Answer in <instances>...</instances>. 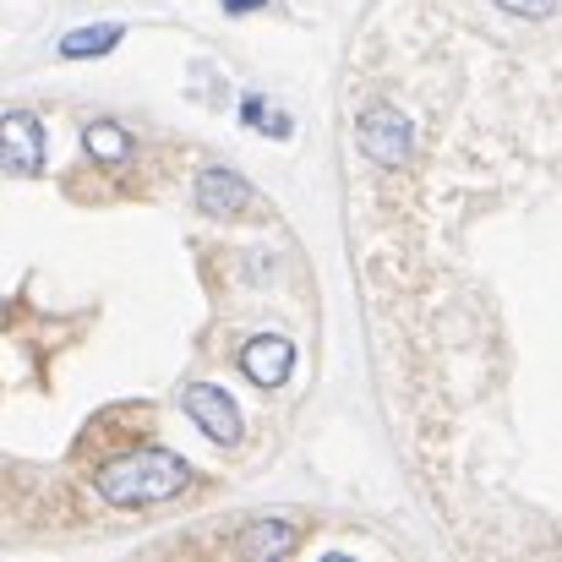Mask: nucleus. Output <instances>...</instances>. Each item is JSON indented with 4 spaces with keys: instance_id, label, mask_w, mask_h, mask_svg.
<instances>
[{
    "instance_id": "obj_1",
    "label": "nucleus",
    "mask_w": 562,
    "mask_h": 562,
    "mask_svg": "<svg viewBox=\"0 0 562 562\" xmlns=\"http://www.w3.org/2000/svg\"><path fill=\"white\" fill-rule=\"evenodd\" d=\"M191 481V464L170 448H137V453H121L99 470V497L110 508H154V503H170L181 497Z\"/></svg>"
},
{
    "instance_id": "obj_2",
    "label": "nucleus",
    "mask_w": 562,
    "mask_h": 562,
    "mask_svg": "<svg viewBox=\"0 0 562 562\" xmlns=\"http://www.w3.org/2000/svg\"><path fill=\"white\" fill-rule=\"evenodd\" d=\"M356 143H361V154L382 165V170H398L404 159H409V148H415V132H409V121L398 115V110H387V104H376L361 115V126H356Z\"/></svg>"
},
{
    "instance_id": "obj_3",
    "label": "nucleus",
    "mask_w": 562,
    "mask_h": 562,
    "mask_svg": "<svg viewBox=\"0 0 562 562\" xmlns=\"http://www.w3.org/2000/svg\"><path fill=\"white\" fill-rule=\"evenodd\" d=\"M187 415L196 420V431L202 437H213V442H240V409H235V398L224 393V387H213V382H191L187 387Z\"/></svg>"
},
{
    "instance_id": "obj_4",
    "label": "nucleus",
    "mask_w": 562,
    "mask_h": 562,
    "mask_svg": "<svg viewBox=\"0 0 562 562\" xmlns=\"http://www.w3.org/2000/svg\"><path fill=\"white\" fill-rule=\"evenodd\" d=\"M196 213H207V218H235V213H246L251 202H257V191L251 181L240 176V170H224V165H207L202 176H196Z\"/></svg>"
},
{
    "instance_id": "obj_5",
    "label": "nucleus",
    "mask_w": 562,
    "mask_h": 562,
    "mask_svg": "<svg viewBox=\"0 0 562 562\" xmlns=\"http://www.w3.org/2000/svg\"><path fill=\"white\" fill-rule=\"evenodd\" d=\"M0 143H5V170H11V176H38V170H44V126H38V115L5 110Z\"/></svg>"
},
{
    "instance_id": "obj_6",
    "label": "nucleus",
    "mask_w": 562,
    "mask_h": 562,
    "mask_svg": "<svg viewBox=\"0 0 562 562\" xmlns=\"http://www.w3.org/2000/svg\"><path fill=\"white\" fill-rule=\"evenodd\" d=\"M240 372L251 376L257 387H284L295 372V345L279 339V334H262L251 345H240Z\"/></svg>"
},
{
    "instance_id": "obj_7",
    "label": "nucleus",
    "mask_w": 562,
    "mask_h": 562,
    "mask_svg": "<svg viewBox=\"0 0 562 562\" xmlns=\"http://www.w3.org/2000/svg\"><path fill=\"white\" fill-rule=\"evenodd\" d=\"M229 547H235L240 558H251V562H273V558H290V552L301 547V530L284 525V519H251Z\"/></svg>"
},
{
    "instance_id": "obj_8",
    "label": "nucleus",
    "mask_w": 562,
    "mask_h": 562,
    "mask_svg": "<svg viewBox=\"0 0 562 562\" xmlns=\"http://www.w3.org/2000/svg\"><path fill=\"white\" fill-rule=\"evenodd\" d=\"M121 38H126V27H121V22L77 27V33H66V38H60V55H66V60H82V55H110Z\"/></svg>"
},
{
    "instance_id": "obj_9",
    "label": "nucleus",
    "mask_w": 562,
    "mask_h": 562,
    "mask_svg": "<svg viewBox=\"0 0 562 562\" xmlns=\"http://www.w3.org/2000/svg\"><path fill=\"white\" fill-rule=\"evenodd\" d=\"M82 148H88L99 165H126V159H132V137H126V126H115V121H93V126L82 132Z\"/></svg>"
},
{
    "instance_id": "obj_10",
    "label": "nucleus",
    "mask_w": 562,
    "mask_h": 562,
    "mask_svg": "<svg viewBox=\"0 0 562 562\" xmlns=\"http://www.w3.org/2000/svg\"><path fill=\"white\" fill-rule=\"evenodd\" d=\"M240 121H246V126H257V132H273V137H290V132H295V126H290V115L268 110L257 93H246V104H240Z\"/></svg>"
},
{
    "instance_id": "obj_11",
    "label": "nucleus",
    "mask_w": 562,
    "mask_h": 562,
    "mask_svg": "<svg viewBox=\"0 0 562 562\" xmlns=\"http://www.w3.org/2000/svg\"><path fill=\"white\" fill-rule=\"evenodd\" d=\"M503 11H514V16H547V11H558V0H497Z\"/></svg>"
},
{
    "instance_id": "obj_12",
    "label": "nucleus",
    "mask_w": 562,
    "mask_h": 562,
    "mask_svg": "<svg viewBox=\"0 0 562 562\" xmlns=\"http://www.w3.org/2000/svg\"><path fill=\"white\" fill-rule=\"evenodd\" d=\"M262 5H268V0H224L229 16H246V11H262Z\"/></svg>"
}]
</instances>
